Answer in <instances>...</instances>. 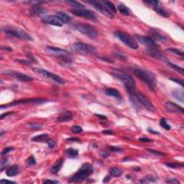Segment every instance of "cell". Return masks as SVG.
Returning <instances> with one entry per match:
<instances>
[{
  "instance_id": "56",
  "label": "cell",
  "mask_w": 184,
  "mask_h": 184,
  "mask_svg": "<svg viewBox=\"0 0 184 184\" xmlns=\"http://www.w3.org/2000/svg\"><path fill=\"white\" fill-rule=\"evenodd\" d=\"M67 140H69V141H75V142L80 141V140H79V138H77V137H71V138L67 139Z\"/></svg>"
},
{
  "instance_id": "18",
  "label": "cell",
  "mask_w": 184,
  "mask_h": 184,
  "mask_svg": "<svg viewBox=\"0 0 184 184\" xmlns=\"http://www.w3.org/2000/svg\"><path fill=\"white\" fill-rule=\"evenodd\" d=\"M129 97H130V100L131 101L132 104L134 107V108L137 110H140L141 109V104H140V101L137 97V94L134 92H130L128 93Z\"/></svg>"
},
{
  "instance_id": "55",
  "label": "cell",
  "mask_w": 184,
  "mask_h": 184,
  "mask_svg": "<svg viewBox=\"0 0 184 184\" xmlns=\"http://www.w3.org/2000/svg\"><path fill=\"white\" fill-rule=\"evenodd\" d=\"M102 133L104 134H113L114 132L111 131V130H104V131H102Z\"/></svg>"
},
{
  "instance_id": "60",
  "label": "cell",
  "mask_w": 184,
  "mask_h": 184,
  "mask_svg": "<svg viewBox=\"0 0 184 184\" xmlns=\"http://www.w3.org/2000/svg\"><path fill=\"white\" fill-rule=\"evenodd\" d=\"M1 50H7V51H12V49L10 48L9 47H4V46H2V47L1 48Z\"/></svg>"
},
{
  "instance_id": "43",
  "label": "cell",
  "mask_w": 184,
  "mask_h": 184,
  "mask_svg": "<svg viewBox=\"0 0 184 184\" xmlns=\"http://www.w3.org/2000/svg\"><path fill=\"white\" fill-rule=\"evenodd\" d=\"M14 150V147H5V148H4L2 150V151L1 152V155H6L7 154V153H9L10 152H12L13 151V150Z\"/></svg>"
},
{
  "instance_id": "27",
  "label": "cell",
  "mask_w": 184,
  "mask_h": 184,
  "mask_svg": "<svg viewBox=\"0 0 184 184\" xmlns=\"http://www.w3.org/2000/svg\"><path fill=\"white\" fill-rule=\"evenodd\" d=\"M151 35H153V37H154L153 40H158V41H163V42H166L167 41V37H166L165 36H163V35H160L158 32H157L156 30H153L150 32Z\"/></svg>"
},
{
  "instance_id": "33",
  "label": "cell",
  "mask_w": 184,
  "mask_h": 184,
  "mask_svg": "<svg viewBox=\"0 0 184 184\" xmlns=\"http://www.w3.org/2000/svg\"><path fill=\"white\" fill-rule=\"evenodd\" d=\"M168 51H170L171 52V53H174V54H176V56H178L179 57H180L183 60V50H180V49H177V48H168L167 50Z\"/></svg>"
},
{
  "instance_id": "3",
  "label": "cell",
  "mask_w": 184,
  "mask_h": 184,
  "mask_svg": "<svg viewBox=\"0 0 184 184\" xmlns=\"http://www.w3.org/2000/svg\"><path fill=\"white\" fill-rule=\"evenodd\" d=\"M1 30L6 34L15 37L17 38L20 39V40H26V41H32L33 40V37H31L30 34H28L27 32L24 31L22 29L18 28V27H2Z\"/></svg>"
},
{
  "instance_id": "37",
  "label": "cell",
  "mask_w": 184,
  "mask_h": 184,
  "mask_svg": "<svg viewBox=\"0 0 184 184\" xmlns=\"http://www.w3.org/2000/svg\"><path fill=\"white\" fill-rule=\"evenodd\" d=\"M160 125L166 130H170V129H171L170 125V124H168V123L167 122V120H166L165 118H162L161 119H160Z\"/></svg>"
},
{
  "instance_id": "11",
  "label": "cell",
  "mask_w": 184,
  "mask_h": 184,
  "mask_svg": "<svg viewBox=\"0 0 184 184\" xmlns=\"http://www.w3.org/2000/svg\"><path fill=\"white\" fill-rule=\"evenodd\" d=\"M71 13L76 16L84 17L85 18L89 19V20H96V14L92 10H85V9H81V10L75 9V10H71Z\"/></svg>"
},
{
  "instance_id": "30",
  "label": "cell",
  "mask_w": 184,
  "mask_h": 184,
  "mask_svg": "<svg viewBox=\"0 0 184 184\" xmlns=\"http://www.w3.org/2000/svg\"><path fill=\"white\" fill-rule=\"evenodd\" d=\"M118 10L123 15L128 16L130 14V10L127 7H126L124 4H120L118 5Z\"/></svg>"
},
{
  "instance_id": "5",
  "label": "cell",
  "mask_w": 184,
  "mask_h": 184,
  "mask_svg": "<svg viewBox=\"0 0 184 184\" xmlns=\"http://www.w3.org/2000/svg\"><path fill=\"white\" fill-rule=\"evenodd\" d=\"M114 35L130 48L133 49V50H136L138 48V45L136 43L135 40L127 33L122 31H116L114 32Z\"/></svg>"
},
{
  "instance_id": "39",
  "label": "cell",
  "mask_w": 184,
  "mask_h": 184,
  "mask_svg": "<svg viewBox=\"0 0 184 184\" xmlns=\"http://www.w3.org/2000/svg\"><path fill=\"white\" fill-rule=\"evenodd\" d=\"M29 128H30L31 130H37L42 129V125L39 123H30L28 124Z\"/></svg>"
},
{
  "instance_id": "47",
  "label": "cell",
  "mask_w": 184,
  "mask_h": 184,
  "mask_svg": "<svg viewBox=\"0 0 184 184\" xmlns=\"http://www.w3.org/2000/svg\"><path fill=\"white\" fill-rule=\"evenodd\" d=\"M166 183H175V184H179L180 183V181L177 179H170L168 180H166Z\"/></svg>"
},
{
  "instance_id": "62",
  "label": "cell",
  "mask_w": 184,
  "mask_h": 184,
  "mask_svg": "<svg viewBox=\"0 0 184 184\" xmlns=\"http://www.w3.org/2000/svg\"><path fill=\"white\" fill-rule=\"evenodd\" d=\"M96 115L98 117H99V118L103 119H107V117L104 115H101V114H96Z\"/></svg>"
},
{
  "instance_id": "58",
  "label": "cell",
  "mask_w": 184,
  "mask_h": 184,
  "mask_svg": "<svg viewBox=\"0 0 184 184\" xmlns=\"http://www.w3.org/2000/svg\"><path fill=\"white\" fill-rule=\"evenodd\" d=\"M100 155L104 158H107L109 156V154H108V153H106V152H101V153H100Z\"/></svg>"
},
{
  "instance_id": "25",
  "label": "cell",
  "mask_w": 184,
  "mask_h": 184,
  "mask_svg": "<svg viewBox=\"0 0 184 184\" xmlns=\"http://www.w3.org/2000/svg\"><path fill=\"white\" fill-rule=\"evenodd\" d=\"M45 9H44L43 7H41V5H38V4H35L31 10V13L33 15H39V14H45Z\"/></svg>"
},
{
  "instance_id": "23",
  "label": "cell",
  "mask_w": 184,
  "mask_h": 184,
  "mask_svg": "<svg viewBox=\"0 0 184 184\" xmlns=\"http://www.w3.org/2000/svg\"><path fill=\"white\" fill-rule=\"evenodd\" d=\"M63 161H64V160H63V158L58 159V160L53 164V166H52L51 169H50L51 173L55 174V173H57L58 172L60 171V170L61 169L62 166H63Z\"/></svg>"
},
{
  "instance_id": "22",
  "label": "cell",
  "mask_w": 184,
  "mask_h": 184,
  "mask_svg": "<svg viewBox=\"0 0 184 184\" xmlns=\"http://www.w3.org/2000/svg\"><path fill=\"white\" fill-rule=\"evenodd\" d=\"M19 173H20V169H19L18 166H17V165H13V166L9 167L7 171H6V174L9 177H13V176H17L19 174Z\"/></svg>"
},
{
  "instance_id": "1",
  "label": "cell",
  "mask_w": 184,
  "mask_h": 184,
  "mask_svg": "<svg viewBox=\"0 0 184 184\" xmlns=\"http://www.w3.org/2000/svg\"><path fill=\"white\" fill-rule=\"evenodd\" d=\"M132 71L138 79L142 81L145 82L147 87L151 91H153L157 86V79L155 75L151 71L145 70V69H140V68H132Z\"/></svg>"
},
{
  "instance_id": "32",
  "label": "cell",
  "mask_w": 184,
  "mask_h": 184,
  "mask_svg": "<svg viewBox=\"0 0 184 184\" xmlns=\"http://www.w3.org/2000/svg\"><path fill=\"white\" fill-rule=\"evenodd\" d=\"M65 2L68 4L69 5H71V7H75L76 10H81V9H84L85 6L82 4L81 3L79 2L76 1H66Z\"/></svg>"
},
{
  "instance_id": "63",
  "label": "cell",
  "mask_w": 184,
  "mask_h": 184,
  "mask_svg": "<svg viewBox=\"0 0 184 184\" xmlns=\"http://www.w3.org/2000/svg\"><path fill=\"white\" fill-rule=\"evenodd\" d=\"M148 131L150 132L151 133H153V134H159L160 133L158 132H156V131H153V130H152L151 129H148Z\"/></svg>"
},
{
  "instance_id": "8",
  "label": "cell",
  "mask_w": 184,
  "mask_h": 184,
  "mask_svg": "<svg viewBox=\"0 0 184 184\" xmlns=\"http://www.w3.org/2000/svg\"><path fill=\"white\" fill-rule=\"evenodd\" d=\"M71 48L76 53L84 55L92 54V53H95L96 50L94 46L83 43H75L71 46Z\"/></svg>"
},
{
  "instance_id": "6",
  "label": "cell",
  "mask_w": 184,
  "mask_h": 184,
  "mask_svg": "<svg viewBox=\"0 0 184 184\" xmlns=\"http://www.w3.org/2000/svg\"><path fill=\"white\" fill-rule=\"evenodd\" d=\"M136 37H137V40L141 44H143V45L147 48V51L148 52L149 54L153 53V52L159 50L158 45L157 43H155V41L152 37H148V36L139 35H136Z\"/></svg>"
},
{
  "instance_id": "46",
  "label": "cell",
  "mask_w": 184,
  "mask_h": 184,
  "mask_svg": "<svg viewBox=\"0 0 184 184\" xmlns=\"http://www.w3.org/2000/svg\"><path fill=\"white\" fill-rule=\"evenodd\" d=\"M46 143H47V144H48V147H50V148H53V147H55V146H56V142L54 141V140H50V139H48V140H47V142H46Z\"/></svg>"
},
{
  "instance_id": "42",
  "label": "cell",
  "mask_w": 184,
  "mask_h": 184,
  "mask_svg": "<svg viewBox=\"0 0 184 184\" xmlns=\"http://www.w3.org/2000/svg\"><path fill=\"white\" fill-rule=\"evenodd\" d=\"M9 163V159L7 157H4L1 160V171H3Z\"/></svg>"
},
{
  "instance_id": "2",
  "label": "cell",
  "mask_w": 184,
  "mask_h": 184,
  "mask_svg": "<svg viewBox=\"0 0 184 184\" xmlns=\"http://www.w3.org/2000/svg\"><path fill=\"white\" fill-rule=\"evenodd\" d=\"M94 168L89 163H84L71 178L72 182H82L93 173Z\"/></svg>"
},
{
  "instance_id": "7",
  "label": "cell",
  "mask_w": 184,
  "mask_h": 184,
  "mask_svg": "<svg viewBox=\"0 0 184 184\" xmlns=\"http://www.w3.org/2000/svg\"><path fill=\"white\" fill-rule=\"evenodd\" d=\"M75 28L79 33L87 36L89 38L94 39L98 35V33H97L96 29L94 27H92V26L89 25V24H84V23H79V24H77L75 26Z\"/></svg>"
},
{
  "instance_id": "38",
  "label": "cell",
  "mask_w": 184,
  "mask_h": 184,
  "mask_svg": "<svg viewBox=\"0 0 184 184\" xmlns=\"http://www.w3.org/2000/svg\"><path fill=\"white\" fill-rule=\"evenodd\" d=\"M166 166L170 168H178L180 167H183V163H166Z\"/></svg>"
},
{
  "instance_id": "57",
  "label": "cell",
  "mask_w": 184,
  "mask_h": 184,
  "mask_svg": "<svg viewBox=\"0 0 184 184\" xmlns=\"http://www.w3.org/2000/svg\"><path fill=\"white\" fill-rule=\"evenodd\" d=\"M110 180H111V177L110 176H106L104 179V180H103V182L104 183H108Z\"/></svg>"
},
{
  "instance_id": "15",
  "label": "cell",
  "mask_w": 184,
  "mask_h": 184,
  "mask_svg": "<svg viewBox=\"0 0 184 184\" xmlns=\"http://www.w3.org/2000/svg\"><path fill=\"white\" fill-rule=\"evenodd\" d=\"M42 21L46 23V24L56 26V27H62V25H63V23L60 22V20L56 16L46 15L42 18Z\"/></svg>"
},
{
  "instance_id": "31",
  "label": "cell",
  "mask_w": 184,
  "mask_h": 184,
  "mask_svg": "<svg viewBox=\"0 0 184 184\" xmlns=\"http://www.w3.org/2000/svg\"><path fill=\"white\" fill-rule=\"evenodd\" d=\"M109 174L113 177H119L122 174V170L119 168L113 167L109 170Z\"/></svg>"
},
{
  "instance_id": "10",
  "label": "cell",
  "mask_w": 184,
  "mask_h": 184,
  "mask_svg": "<svg viewBox=\"0 0 184 184\" xmlns=\"http://www.w3.org/2000/svg\"><path fill=\"white\" fill-rule=\"evenodd\" d=\"M91 4H92L93 7L96 9V10H98L99 12H101V14H103L104 15L107 16V17H109V18H114V15L109 10L107 7H106L102 3L99 2V1H89Z\"/></svg>"
},
{
  "instance_id": "35",
  "label": "cell",
  "mask_w": 184,
  "mask_h": 184,
  "mask_svg": "<svg viewBox=\"0 0 184 184\" xmlns=\"http://www.w3.org/2000/svg\"><path fill=\"white\" fill-rule=\"evenodd\" d=\"M149 182H153V183H155V182H157V179H156V178L155 177V176H151V175H148V176H146L145 179H143V180L140 181V183H149Z\"/></svg>"
},
{
  "instance_id": "50",
  "label": "cell",
  "mask_w": 184,
  "mask_h": 184,
  "mask_svg": "<svg viewBox=\"0 0 184 184\" xmlns=\"http://www.w3.org/2000/svg\"><path fill=\"white\" fill-rule=\"evenodd\" d=\"M99 58L101 59V60H104V61H107V62H109V63H114V60H111V58H105V57H99Z\"/></svg>"
},
{
  "instance_id": "19",
  "label": "cell",
  "mask_w": 184,
  "mask_h": 184,
  "mask_svg": "<svg viewBox=\"0 0 184 184\" xmlns=\"http://www.w3.org/2000/svg\"><path fill=\"white\" fill-rule=\"evenodd\" d=\"M56 16L60 20V22H61L62 23H63V24H69V23H70L72 20L71 17H70L69 14H67L66 13L61 11L57 12L56 14Z\"/></svg>"
},
{
  "instance_id": "24",
  "label": "cell",
  "mask_w": 184,
  "mask_h": 184,
  "mask_svg": "<svg viewBox=\"0 0 184 184\" xmlns=\"http://www.w3.org/2000/svg\"><path fill=\"white\" fill-rule=\"evenodd\" d=\"M105 94L107 96H109L114 97V98H117L119 100L122 99V96L120 94V93L119 92L118 90L115 89H112V88H108V89H106Z\"/></svg>"
},
{
  "instance_id": "34",
  "label": "cell",
  "mask_w": 184,
  "mask_h": 184,
  "mask_svg": "<svg viewBox=\"0 0 184 184\" xmlns=\"http://www.w3.org/2000/svg\"><path fill=\"white\" fill-rule=\"evenodd\" d=\"M103 4H104L106 7H107L113 14L117 12V8L115 7L114 4H113L112 2H111V1H104Z\"/></svg>"
},
{
  "instance_id": "48",
  "label": "cell",
  "mask_w": 184,
  "mask_h": 184,
  "mask_svg": "<svg viewBox=\"0 0 184 184\" xmlns=\"http://www.w3.org/2000/svg\"><path fill=\"white\" fill-rule=\"evenodd\" d=\"M114 56L117 58L120 59V60H126L127 59V58L126 56H123V55H120L119 53H116L114 54Z\"/></svg>"
},
{
  "instance_id": "51",
  "label": "cell",
  "mask_w": 184,
  "mask_h": 184,
  "mask_svg": "<svg viewBox=\"0 0 184 184\" xmlns=\"http://www.w3.org/2000/svg\"><path fill=\"white\" fill-rule=\"evenodd\" d=\"M14 114V112H12V111H9V112H6V113H4V114H2L1 116H0V119H3L4 117H7V116L10 115V114Z\"/></svg>"
},
{
  "instance_id": "59",
  "label": "cell",
  "mask_w": 184,
  "mask_h": 184,
  "mask_svg": "<svg viewBox=\"0 0 184 184\" xmlns=\"http://www.w3.org/2000/svg\"><path fill=\"white\" fill-rule=\"evenodd\" d=\"M140 140L142 142H151L150 139H147L146 137H141V138H140Z\"/></svg>"
},
{
  "instance_id": "14",
  "label": "cell",
  "mask_w": 184,
  "mask_h": 184,
  "mask_svg": "<svg viewBox=\"0 0 184 184\" xmlns=\"http://www.w3.org/2000/svg\"><path fill=\"white\" fill-rule=\"evenodd\" d=\"M137 94L140 104H141L145 108H146L147 110H149V111H155V107L153 106V104H152L151 101L147 98V96H145V95L142 94L141 93H138V94Z\"/></svg>"
},
{
  "instance_id": "29",
  "label": "cell",
  "mask_w": 184,
  "mask_h": 184,
  "mask_svg": "<svg viewBox=\"0 0 184 184\" xmlns=\"http://www.w3.org/2000/svg\"><path fill=\"white\" fill-rule=\"evenodd\" d=\"M66 154L71 158H75L79 155V150L73 148H69L66 150Z\"/></svg>"
},
{
  "instance_id": "36",
  "label": "cell",
  "mask_w": 184,
  "mask_h": 184,
  "mask_svg": "<svg viewBox=\"0 0 184 184\" xmlns=\"http://www.w3.org/2000/svg\"><path fill=\"white\" fill-rule=\"evenodd\" d=\"M168 66H170L171 69H173V70L179 72V73H180L181 75L184 74V69H183V68L180 67V66H177V65H176V64H173V63H170V62H168Z\"/></svg>"
},
{
  "instance_id": "41",
  "label": "cell",
  "mask_w": 184,
  "mask_h": 184,
  "mask_svg": "<svg viewBox=\"0 0 184 184\" xmlns=\"http://www.w3.org/2000/svg\"><path fill=\"white\" fill-rule=\"evenodd\" d=\"M71 131L72 132L78 134V133H81L83 132V129L79 125H73L71 127Z\"/></svg>"
},
{
  "instance_id": "9",
  "label": "cell",
  "mask_w": 184,
  "mask_h": 184,
  "mask_svg": "<svg viewBox=\"0 0 184 184\" xmlns=\"http://www.w3.org/2000/svg\"><path fill=\"white\" fill-rule=\"evenodd\" d=\"M33 71L35 72L36 73H37V74L40 75V76H43L44 78H48V79H51V80L56 81V83H58L60 84H65V81L62 78H60V76L54 74V73H50L49 71L44 70V69H38V68H33Z\"/></svg>"
},
{
  "instance_id": "54",
  "label": "cell",
  "mask_w": 184,
  "mask_h": 184,
  "mask_svg": "<svg viewBox=\"0 0 184 184\" xmlns=\"http://www.w3.org/2000/svg\"><path fill=\"white\" fill-rule=\"evenodd\" d=\"M17 61L20 62V63H21L22 64H27V65H30V63H31V62L29 61V60H17Z\"/></svg>"
},
{
  "instance_id": "4",
  "label": "cell",
  "mask_w": 184,
  "mask_h": 184,
  "mask_svg": "<svg viewBox=\"0 0 184 184\" xmlns=\"http://www.w3.org/2000/svg\"><path fill=\"white\" fill-rule=\"evenodd\" d=\"M114 77L122 82L124 86H125V89L127 93L134 92L136 89V83L132 77L128 75L124 74V73H115L114 74Z\"/></svg>"
},
{
  "instance_id": "13",
  "label": "cell",
  "mask_w": 184,
  "mask_h": 184,
  "mask_svg": "<svg viewBox=\"0 0 184 184\" xmlns=\"http://www.w3.org/2000/svg\"><path fill=\"white\" fill-rule=\"evenodd\" d=\"M3 73L7 75H10L14 79H17V81L21 82H30L33 81V78L31 76H27V74L24 73H19V72H11V71H3Z\"/></svg>"
},
{
  "instance_id": "17",
  "label": "cell",
  "mask_w": 184,
  "mask_h": 184,
  "mask_svg": "<svg viewBox=\"0 0 184 184\" xmlns=\"http://www.w3.org/2000/svg\"><path fill=\"white\" fill-rule=\"evenodd\" d=\"M167 111H170V112H176V113H181V114H183L184 109L183 107H180L178 104H175L173 102H166L165 104Z\"/></svg>"
},
{
  "instance_id": "44",
  "label": "cell",
  "mask_w": 184,
  "mask_h": 184,
  "mask_svg": "<svg viewBox=\"0 0 184 184\" xmlns=\"http://www.w3.org/2000/svg\"><path fill=\"white\" fill-rule=\"evenodd\" d=\"M147 151L150 152V153H152V154L155 155H157V156H163L164 155V153H161V152H159V151H157V150H153V149H147Z\"/></svg>"
},
{
  "instance_id": "16",
  "label": "cell",
  "mask_w": 184,
  "mask_h": 184,
  "mask_svg": "<svg viewBox=\"0 0 184 184\" xmlns=\"http://www.w3.org/2000/svg\"><path fill=\"white\" fill-rule=\"evenodd\" d=\"M46 50L49 53H51V54L55 55V56H58V57H66V56L69 55V53L67 50L59 48L53 47V46H48L46 48Z\"/></svg>"
},
{
  "instance_id": "45",
  "label": "cell",
  "mask_w": 184,
  "mask_h": 184,
  "mask_svg": "<svg viewBox=\"0 0 184 184\" xmlns=\"http://www.w3.org/2000/svg\"><path fill=\"white\" fill-rule=\"evenodd\" d=\"M109 150L111 152H116V153H121L122 152V149L119 147H114V146H109L108 147Z\"/></svg>"
},
{
  "instance_id": "61",
  "label": "cell",
  "mask_w": 184,
  "mask_h": 184,
  "mask_svg": "<svg viewBox=\"0 0 184 184\" xmlns=\"http://www.w3.org/2000/svg\"><path fill=\"white\" fill-rule=\"evenodd\" d=\"M0 182H1V183H14V182L11 181H8V180H1V181H0Z\"/></svg>"
},
{
  "instance_id": "20",
  "label": "cell",
  "mask_w": 184,
  "mask_h": 184,
  "mask_svg": "<svg viewBox=\"0 0 184 184\" xmlns=\"http://www.w3.org/2000/svg\"><path fill=\"white\" fill-rule=\"evenodd\" d=\"M73 116L71 111H66L63 112L58 118L57 119V122H69L71 120L73 119Z\"/></svg>"
},
{
  "instance_id": "53",
  "label": "cell",
  "mask_w": 184,
  "mask_h": 184,
  "mask_svg": "<svg viewBox=\"0 0 184 184\" xmlns=\"http://www.w3.org/2000/svg\"><path fill=\"white\" fill-rule=\"evenodd\" d=\"M60 182L58 181H53V180H46L43 182V183H59Z\"/></svg>"
},
{
  "instance_id": "52",
  "label": "cell",
  "mask_w": 184,
  "mask_h": 184,
  "mask_svg": "<svg viewBox=\"0 0 184 184\" xmlns=\"http://www.w3.org/2000/svg\"><path fill=\"white\" fill-rule=\"evenodd\" d=\"M26 56H27V57H28V58H30V60H32V61H33V62H37V60H36V59H35V58L34 56H33V55L30 54V53H27V54L26 55Z\"/></svg>"
},
{
  "instance_id": "40",
  "label": "cell",
  "mask_w": 184,
  "mask_h": 184,
  "mask_svg": "<svg viewBox=\"0 0 184 184\" xmlns=\"http://www.w3.org/2000/svg\"><path fill=\"white\" fill-rule=\"evenodd\" d=\"M26 163L27 165L29 166H33L36 164V159L35 158L34 156L31 155L30 157H29L26 160Z\"/></svg>"
},
{
  "instance_id": "26",
  "label": "cell",
  "mask_w": 184,
  "mask_h": 184,
  "mask_svg": "<svg viewBox=\"0 0 184 184\" xmlns=\"http://www.w3.org/2000/svg\"><path fill=\"white\" fill-rule=\"evenodd\" d=\"M172 95L175 97L177 100L180 101L181 102H183L184 101V95H183V91L181 90V89H174L172 92Z\"/></svg>"
},
{
  "instance_id": "21",
  "label": "cell",
  "mask_w": 184,
  "mask_h": 184,
  "mask_svg": "<svg viewBox=\"0 0 184 184\" xmlns=\"http://www.w3.org/2000/svg\"><path fill=\"white\" fill-rule=\"evenodd\" d=\"M159 4H160V2H159L158 4H156V5L153 6V10H154V11L156 12L158 14H160V16H162V17H166V18H167V17H170V14H169L167 10H165L163 7L159 5Z\"/></svg>"
},
{
  "instance_id": "28",
  "label": "cell",
  "mask_w": 184,
  "mask_h": 184,
  "mask_svg": "<svg viewBox=\"0 0 184 184\" xmlns=\"http://www.w3.org/2000/svg\"><path fill=\"white\" fill-rule=\"evenodd\" d=\"M49 139V136L48 134H39V135L35 136V137H33L32 139V141L33 142H47V140Z\"/></svg>"
},
{
  "instance_id": "12",
  "label": "cell",
  "mask_w": 184,
  "mask_h": 184,
  "mask_svg": "<svg viewBox=\"0 0 184 184\" xmlns=\"http://www.w3.org/2000/svg\"><path fill=\"white\" fill-rule=\"evenodd\" d=\"M47 101V100L43 99V98H33V99H27V100H20V101H14V102L10 103V104H7V105H1V109L4 108H7V107H14V106L19 105V104H42L43 102H45Z\"/></svg>"
},
{
  "instance_id": "49",
  "label": "cell",
  "mask_w": 184,
  "mask_h": 184,
  "mask_svg": "<svg viewBox=\"0 0 184 184\" xmlns=\"http://www.w3.org/2000/svg\"><path fill=\"white\" fill-rule=\"evenodd\" d=\"M170 80L176 82V83L179 84H180L182 87H183V80H180V79H170Z\"/></svg>"
}]
</instances>
